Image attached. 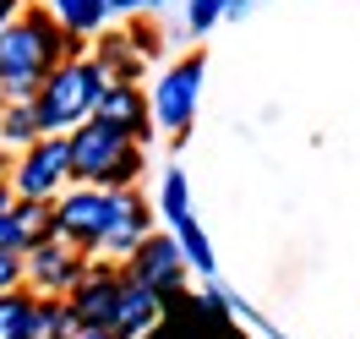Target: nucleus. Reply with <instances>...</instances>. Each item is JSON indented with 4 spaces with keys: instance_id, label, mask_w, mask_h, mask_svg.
<instances>
[{
    "instance_id": "nucleus-1",
    "label": "nucleus",
    "mask_w": 360,
    "mask_h": 339,
    "mask_svg": "<svg viewBox=\"0 0 360 339\" xmlns=\"http://www.w3.org/2000/svg\"><path fill=\"white\" fill-rule=\"evenodd\" d=\"M93 39L66 33L44 0H27V11L0 33V104H33L49 71L60 61H82Z\"/></svg>"
},
{
    "instance_id": "nucleus-2",
    "label": "nucleus",
    "mask_w": 360,
    "mask_h": 339,
    "mask_svg": "<svg viewBox=\"0 0 360 339\" xmlns=\"http://www.w3.org/2000/svg\"><path fill=\"white\" fill-rule=\"evenodd\" d=\"M104 88H110V77L93 66V55H82V61H60V66L44 77V88L33 93L39 132H44V137L77 132L82 121H93V110H98Z\"/></svg>"
},
{
    "instance_id": "nucleus-3",
    "label": "nucleus",
    "mask_w": 360,
    "mask_h": 339,
    "mask_svg": "<svg viewBox=\"0 0 360 339\" xmlns=\"http://www.w3.org/2000/svg\"><path fill=\"white\" fill-rule=\"evenodd\" d=\"M115 214H120V192H104V186H66L55 197V235L71 241L77 252L98 257V241L110 235Z\"/></svg>"
},
{
    "instance_id": "nucleus-4",
    "label": "nucleus",
    "mask_w": 360,
    "mask_h": 339,
    "mask_svg": "<svg viewBox=\"0 0 360 339\" xmlns=\"http://www.w3.org/2000/svg\"><path fill=\"white\" fill-rule=\"evenodd\" d=\"M6 186H11L17 203H27V197L55 203V197L71 186V142H66V137H39L33 148L11 154V175H6Z\"/></svg>"
},
{
    "instance_id": "nucleus-5",
    "label": "nucleus",
    "mask_w": 360,
    "mask_h": 339,
    "mask_svg": "<svg viewBox=\"0 0 360 339\" xmlns=\"http://www.w3.org/2000/svg\"><path fill=\"white\" fill-rule=\"evenodd\" d=\"M202 77H207V61L191 49V55H180L175 66H164V77L153 82V126L158 132H169L175 142H186L191 132V121H197V99H202Z\"/></svg>"
},
{
    "instance_id": "nucleus-6",
    "label": "nucleus",
    "mask_w": 360,
    "mask_h": 339,
    "mask_svg": "<svg viewBox=\"0 0 360 339\" xmlns=\"http://www.w3.org/2000/svg\"><path fill=\"white\" fill-rule=\"evenodd\" d=\"M88 252H77L71 241H44V247H27L22 252V285L33 295H71L77 290V279L88 273Z\"/></svg>"
},
{
    "instance_id": "nucleus-7",
    "label": "nucleus",
    "mask_w": 360,
    "mask_h": 339,
    "mask_svg": "<svg viewBox=\"0 0 360 339\" xmlns=\"http://www.w3.org/2000/svg\"><path fill=\"white\" fill-rule=\"evenodd\" d=\"M66 142H71V186H98L110 175V164L131 148V137L115 132L110 121H98V115L82 121L77 132H66Z\"/></svg>"
},
{
    "instance_id": "nucleus-8",
    "label": "nucleus",
    "mask_w": 360,
    "mask_h": 339,
    "mask_svg": "<svg viewBox=\"0 0 360 339\" xmlns=\"http://www.w3.org/2000/svg\"><path fill=\"white\" fill-rule=\"evenodd\" d=\"M120 285H126V269L110 263V257H93L88 273L77 279V290L66 295L77 328H110L115 323V301H120Z\"/></svg>"
},
{
    "instance_id": "nucleus-9",
    "label": "nucleus",
    "mask_w": 360,
    "mask_h": 339,
    "mask_svg": "<svg viewBox=\"0 0 360 339\" xmlns=\"http://www.w3.org/2000/svg\"><path fill=\"white\" fill-rule=\"evenodd\" d=\"M120 269H126V279H136V285H148V290H158V295L186 290V273H191V269H186V257H180L175 230H153Z\"/></svg>"
},
{
    "instance_id": "nucleus-10",
    "label": "nucleus",
    "mask_w": 360,
    "mask_h": 339,
    "mask_svg": "<svg viewBox=\"0 0 360 339\" xmlns=\"http://www.w3.org/2000/svg\"><path fill=\"white\" fill-rule=\"evenodd\" d=\"M93 115L110 121L115 132H126L131 142H142V148H148V137L158 132V126H153V99L142 93V82H110Z\"/></svg>"
},
{
    "instance_id": "nucleus-11",
    "label": "nucleus",
    "mask_w": 360,
    "mask_h": 339,
    "mask_svg": "<svg viewBox=\"0 0 360 339\" xmlns=\"http://www.w3.org/2000/svg\"><path fill=\"white\" fill-rule=\"evenodd\" d=\"M153 235V208L142 203V192H120V214H115L110 235L98 241V257H110V263H126L142 241Z\"/></svg>"
},
{
    "instance_id": "nucleus-12",
    "label": "nucleus",
    "mask_w": 360,
    "mask_h": 339,
    "mask_svg": "<svg viewBox=\"0 0 360 339\" xmlns=\"http://www.w3.org/2000/svg\"><path fill=\"white\" fill-rule=\"evenodd\" d=\"M164 323V307H158V290H148V285H136V279H126L120 285V301H115V334L120 339H148Z\"/></svg>"
},
{
    "instance_id": "nucleus-13",
    "label": "nucleus",
    "mask_w": 360,
    "mask_h": 339,
    "mask_svg": "<svg viewBox=\"0 0 360 339\" xmlns=\"http://www.w3.org/2000/svg\"><path fill=\"white\" fill-rule=\"evenodd\" d=\"M88 55H93V66L104 71L110 82H142V71H148V55H136V44L126 39V27H115V33H98Z\"/></svg>"
},
{
    "instance_id": "nucleus-14",
    "label": "nucleus",
    "mask_w": 360,
    "mask_h": 339,
    "mask_svg": "<svg viewBox=\"0 0 360 339\" xmlns=\"http://www.w3.org/2000/svg\"><path fill=\"white\" fill-rule=\"evenodd\" d=\"M49 11H55V23L66 27V33H82V39H98L104 23H110V6L104 0H44Z\"/></svg>"
},
{
    "instance_id": "nucleus-15",
    "label": "nucleus",
    "mask_w": 360,
    "mask_h": 339,
    "mask_svg": "<svg viewBox=\"0 0 360 339\" xmlns=\"http://www.w3.org/2000/svg\"><path fill=\"white\" fill-rule=\"evenodd\" d=\"M39 115H33V104H0V148L6 154H22V148H33L39 142Z\"/></svg>"
},
{
    "instance_id": "nucleus-16",
    "label": "nucleus",
    "mask_w": 360,
    "mask_h": 339,
    "mask_svg": "<svg viewBox=\"0 0 360 339\" xmlns=\"http://www.w3.org/2000/svg\"><path fill=\"white\" fill-rule=\"evenodd\" d=\"M11 219H17V241L27 247H44V241H55V203H39V197H27V203L11 208Z\"/></svg>"
},
{
    "instance_id": "nucleus-17",
    "label": "nucleus",
    "mask_w": 360,
    "mask_h": 339,
    "mask_svg": "<svg viewBox=\"0 0 360 339\" xmlns=\"http://www.w3.org/2000/svg\"><path fill=\"white\" fill-rule=\"evenodd\" d=\"M33 301L39 295L27 290V285L0 295V339H33Z\"/></svg>"
},
{
    "instance_id": "nucleus-18",
    "label": "nucleus",
    "mask_w": 360,
    "mask_h": 339,
    "mask_svg": "<svg viewBox=\"0 0 360 339\" xmlns=\"http://www.w3.org/2000/svg\"><path fill=\"white\" fill-rule=\"evenodd\" d=\"M77 317H71L66 295H39L33 301V339H71Z\"/></svg>"
},
{
    "instance_id": "nucleus-19",
    "label": "nucleus",
    "mask_w": 360,
    "mask_h": 339,
    "mask_svg": "<svg viewBox=\"0 0 360 339\" xmlns=\"http://www.w3.org/2000/svg\"><path fill=\"white\" fill-rule=\"evenodd\" d=\"M175 241H180V257H186L191 273H213V241H207V230L197 225V219H180Z\"/></svg>"
},
{
    "instance_id": "nucleus-20",
    "label": "nucleus",
    "mask_w": 360,
    "mask_h": 339,
    "mask_svg": "<svg viewBox=\"0 0 360 339\" xmlns=\"http://www.w3.org/2000/svg\"><path fill=\"white\" fill-rule=\"evenodd\" d=\"M158 214H164V225H169V230H175L180 219H191V186H186V175H180V170H169V175H164Z\"/></svg>"
},
{
    "instance_id": "nucleus-21",
    "label": "nucleus",
    "mask_w": 360,
    "mask_h": 339,
    "mask_svg": "<svg viewBox=\"0 0 360 339\" xmlns=\"http://www.w3.org/2000/svg\"><path fill=\"white\" fill-rule=\"evenodd\" d=\"M224 23V11H219V0H186V27L202 39V33H213V27Z\"/></svg>"
},
{
    "instance_id": "nucleus-22",
    "label": "nucleus",
    "mask_w": 360,
    "mask_h": 339,
    "mask_svg": "<svg viewBox=\"0 0 360 339\" xmlns=\"http://www.w3.org/2000/svg\"><path fill=\"white\" fill-rule=\"evenodd\" d=\"M126 39L136 44V55H148V61L158 55V27L148 17H126Z\"/></svg>"
},
{
    "instance_id": "nucleus-23",
    "label": "nucleus",
    "mask_w": 360,
    "mask_h": 339,
    "mask_svg": "<svg viewBox=\"0 0 360 339\" xmlns=\"http://www.w3.org/2000/svg\"><path fill=\"white\" fill-rule=\"evenodd\" d=\"M22 285V252H0V295Z\"/></svg>"
},
{
    "instance_id": "nucleus-24",
    "label": "nucleus",
    "mask_w": 360,
    "mask_h": 339,
    "mask_svg": "<svg viewBox=\"0 0 360 339\" xmlns=\"http://www.w3.org/2000/svg\"><path fill=\"white\" fill-rule=\"evenodd\" d=\"M17 208V203H11ZM11 208H0V252H22V241H17V219H11Z\"/></svg>"
},
{
    "instance_id": "nucleus-25",
    "label": "nucleus",
    "mask_w": 360,
    "mask_h": 339,
    "mask_svg": "<svg viewBox=\"0 0 360 339\" xmlns=\"http://www.w3.org/2000/svg\"><path fill=\"white\" fill-rule=\"evenodd\" d=\"M27 11V0H0V33H6V23H17Z\"/></svg>"
},
{
    "instance_id": "nucleus-26",
    "label": "nucleus",
    "mask_w": 360,
    "mask_h": 339,
    "mask_svg": "<svg viewBox=\"0 0 360 339\" xmlns=\"http://www.w3.org/2000/svg\"><path fill=\"white\" fill-rule=\"evenodd\" d=\"M71 339H120V334H115V328H77Z\"/></svg>"
},
{
    "instance_id": "nucleus-27",
    "label": "nucleus",
    "mask_w": 360,
    "mask_h": 339,
    "mask_svg": "<svg viewBox=\"0 0 360 339\" xmlns=\"http://www.w3.org/2000/svg\"><path fill=\"white\" fill-rule=\"evenodd\" d=\"M219 11H224V17H240V11H251V0H219Z\"/></svg>"
},
{
    "instance_id": "nucleus-28",
    "label": "nucleus",
    "mask_w": 360,
    "mask_h": 339,
    "mask_svg": "<svg viewBox=\"0 0 360 339\" xmlns=\"http://www.w3.org/2000/svg\"><path fill=\"white\" fill-rule=\"evenodd\" d=\"M6 175H11V154L0 148V186H6Z\"/></svg>"
}]
</instances>
